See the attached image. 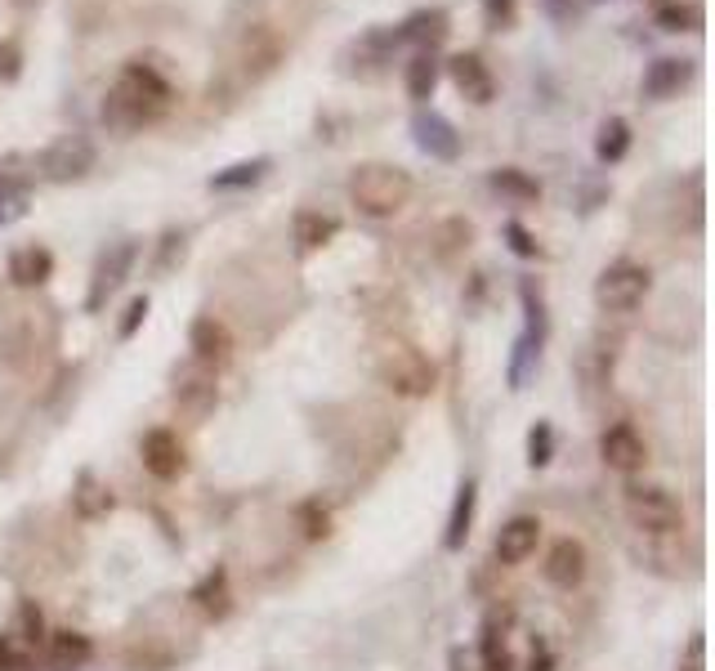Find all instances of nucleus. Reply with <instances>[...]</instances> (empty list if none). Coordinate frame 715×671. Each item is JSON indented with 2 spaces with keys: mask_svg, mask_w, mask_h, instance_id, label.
Segmentation results:
<instances>
[{
  "mask_svg": "<svg viewBox=\"0 0 715 671\" xmlns=\"http://www.w3.org/2000/svg\"><path fill=\"white\" fill-rule=\"evenodd\" d=\"M483 667L487 671H514V658H510V649H506V641H501V631L487 622V631H483Z\"/></svg>",
  "mask_w": 715,
  "mask_h": 671,
  "instance_id": "nucleus-30",
  "label": "nucleus"
},
{
  "mask_svg": "<svg viewBox=\"0 0 715 671\" xmlns=\"http://www.w3.org/2000/svg\"><path fill=\"white\" fill-rule=\"evenodd\" d=\"M595 153H599V162H609V166H617L626 153H630V126L622 122V117H609L604 126H599V139H595Z\"/></svg>",
  "mask_w": 715,
  "mask_h": 671,
  "instance_id": "nucleus-25",
  "label": "nucleus"
},
{
  "mask_svg": "<svg viewBox=\"0 0 715 671\" xmlns=\"http://www.w3.org/2000/svg\"><path fill=\"white\" fill-rule=\"evenodd\" d=\"M18 72H23V54L14 41H0V81H18Z\"/></svg>",
  "mask_w": 715,
  "mask_h": 671,
  "instance_id": "nucleus-35",
  "label": "nucleus"
},
{
  "mask_svg": "<svg viewBox=\"0 0 715 671\" xmlns=\"http://www.w3.org/2000/svg\"><path fill=\"white\" fill-rule=\"evenodd\" d=\"M483 14H487V27H493V31H506V27H514L519 5H514V0H483Z\"/></svg>",
  "mask_w": 715,
  "mask_h": 671,
  "instance_id": "nucleus-31",
  "label": "nucleus"
},
{
  "mask_svg": "<svg viewBox=\"0 0 715 671\" xmlns=\"http://www.w3.org/2000/svg\"><path fill=\"white\" fill-rule=\"evenodd\" d=\"M0 219H5V198H0Z\"/></svg>",
  "mask_w": 715,
  "mask_h": 671,
  "instance_id": "nucleus-41",
  "label": "nucleus"
},
{
  "mask_svg": "<svg viewBox=\"0 0 715 671\" xmlns=\"http://www.w3.org/2000/svg\"><path fill=\"white\" fill-rule=\"evenodd\" d=\"M546 582L559 586V591H573L586 582V546L577 537H559L550 550H546V565H541Z\"/></svg>",
  "mask_w": 715,
  "mask_h": 671,
  "instance_id": "nucleus-14",
  "label": "nucleus"
},
{
  "mask_svg": "<svg viewBox=\"0 0 715 671\" xmlns=\"http://www.w3.org/2000/svg\"><path fill=\"white\" fill-rule=\"evenodd\" d=\"M653 291V269L639 259H613V265L595 278V305L604 314H635Z\"/></svg>",
  "mask_w": 715,
  "mask_h": 671,
  "instance_id": "nucleus-5",
  "label": "nucleus"
},
{
  "mask_svg": "<svg viewBox=\"0 0 715 671\" xmlns=\"http://www.w3.org/2000/svg\"><path fill=\"white\" fill-rule=\"evenodd\" d=\"M188 350H193V358L206 367H224L233 358V336L215 314H202L193 327H188Z\"/></svg>",
  "mask_w": 715,
  "mask_h": 671,
  "instance_id": "nucleus-15",
  "label": "nucleus"
},
{
  "mask_svg": "<svg viewBox=\"0 0 715 671\" xmlns=\"http://www.w3.org/2000/svg\"><path fill=\"white\" fill-rule=\"evenodd\" d=\"M94 170V143L86 135H63L41 153V175L50 183H72Z\"/></svg>",
  "mask_w": 715,
  "mask_h": 671,
  "instance_id": "nucleus-7",
  "label": "nucleus"
},
{
  "mask_svg": "<svg viewBox=\"0 0 715 671\" xmlns=\"http://www.w3.org/2000/svg\"><path fill=\"white\" fill-rule=\"evenodd\" d=\"M537 542H541V519L537 515H514V519H506V524L497 529L493 555H497V565L514 569V565H523V559H533Z\"/></svg>",
  "mask_w": 715,
  "mask_h": 671,
  "instance_id": "nucleus-12",
  "label": "nucleus"
},
{
  "mask_svg": "<svg viewBox=\"0 0 715 671\" xmlns=\"http://www.w3.org/2000/svg\"><path fill=\"white\" fill-rule=\"evenodd\" d=\"M506 238H510V251H514V255H523V259H537V255H541L537 238H533L528 229H523L519 219H510V224H506Z\"/></svg>",
  "mask_w": 715,
  "mask_h": 671,
  "instance_id": "nucleus-32",
  "label": "nucleus"
},
{
  "mask_svg": "<svg viewBox=\"0 0 715 671\" xmlns=\"http://www.w3.org/2000/svg\"><path fill=\"white\" fill-rule=\"evenodd\" d=\"M411 135H417V148L425 157H434V162H457L461 157V135H457V126H451L443 112H434V107H421L417 117H411Z\"/></svg>",
  "mask_w": 715,
  "mask_h": 671,
  "instance_id": "nucleus-11",
  "label": "nucleus"
},
{
  "mask_svg": "<svg viewBox=\"0 0 715 671\" xmlns=\"http://www.w3.org/2000/svg\"><path fill=\"white\" fill-rule=\"evenodd\" d=\"M657 23H662L666 31H689L693 14H689L685 5H662V10H657Z\"/></svg>",
  "mask_w": 715,
  "mask_h": 671,
  "instance_id": "nucleus-36",
  "label": "nucleus"
},
{
  "mask_svg": "<svg viewBox=\"0 0 715 671\" xmlns=\"http://www.w3.org/2000/svg\"><path fill=\"white\" fill-rule=\"evenodd\" d=\"M50 274H54V255L46 246L31 242V246H18L10 255V282L14 287H41Z\"/></svg>",
  "mask_w": 715,
  "mask_h": 671,
  "instance_id": "nucleus-18",
  "label": "nucleus"
},
{
  "mask_svg": "<svg viewBox=\"0 0 715 671\" xmlns=\"http://www.w3.org/2000/svg\"><path fill=\"white\" fill-rule=\"evenodd\" d=\"M282 59H286V46H282L278 27H269V23H251V27L242 31V41H238V63H242V77H246L251 86L269 81L273 72L282 67Z\"/></svg>",
  "mask_w": 715,
  "mask_h": 671,
  "instance_id": "nucleus-6",
  "label": "nucleus"
},
{
  "mask_svg": "<svg viewBox=\"0 0 715 671\" xmlns=\"http://www.w3.org/2000/svg\"><path fill=\"white\" fill-rule=\"evenodd\" d=\"M135 259H139V242H117V246H107V251L99 255L94 278H90V295H86V309H90V314H99V309L107 305V295L130 278Z\"/></svg>",
  "mask_w": 715,
  "mask_h": 671,
  "instance_id": "nucleus-8",
  "label": "nucleus"
},
{
  "mask_svg": "<svg viewBox=\"0 0 715 671\" xmlns=\"http://www.w3.org/2000/svg\"><path fill=\"white\" fill-rule=\"evenodd\" d=\"M265 170H269V157H251V162H233L229 170H219V175H210V189H219V193H233V189H251V183H259V179H265Z\"/></svg>",
  "mask_w": 715,
  "mask_h": 671,
  "instance_id": "nucleus-24",
  "label": "nucleus"
},
{
  "mask_svg": "<svg viewBox=\"0 0 715 671\" xmlns=\"http://www.w3.org/2000/svg\"><path fill=\"white\" fill-rule=\"evenodd\" d=\"M550 443H554V430H550L546 421H537L533 434H528V461H533V466H546V461H550Z\"/></svg>",
  "mask_w": 715,
  "mask_h": 671,
  "instance_id": "nucleus-33",
  "label": "nucleus"
},
{
  "mask_svg": "<svg viewBox=\"0 0 715 671\" xmlns=\"http://www.w3.org/2000/svg\"><path fill=\"white\" fill-rule=\"evenodd\" d=\"M680 671H706V641H702V631L685 645V658H680Z\"/></svg>",
  "mask_w": 715,
  "mask_h": 671,
  "instance_id": "nucleus-37",
  "label": "nucleus"
},
{
  "mask_svg": "<svg viewBox=\"0 0 715 671\" xmlns=\"http://www.w3.org/2000/svg\"><path fill=\"white\" fill-rule=\"evenodd\" d=\"M474 242V229H470V219H447L443 229H438V255L451 259L457 251H465Z\"/></svg>",
  "mask_w": 715,
  "mask_h": 671,
  "instance_id": "nucleus-29",
  "label": "nucleus"
},
{
  "mask_svg": "<svg viewBox=\"0 0 715 671\" xmlns=\"http://www.w3.org/2000/svg\"><path fill=\"white\" fill-rule=\"evenodd\" d=\"M295 242H299V251H318V246H327L335 233H341V219L335 215H322V211H295Z\"/></svg>",
  "mask_w": 715,
  "mask_h": 671,
  "instance_id": "nucleus-19",
  "label": "nucleus"
},
{
  "mask_svg": "<svg viewBox=\"0 0 715 671\" xmlns=\"http://www.w3.org/2000/svg\"><path fill=\"white\" fill-rule=\"evenodd\" d=\"M443 36H447V14L443 10H421V14H411L398 27V41H411V46H421V50H434Z\"/></svg>",
  "mask_w": 715,
  "mask_h": 671,
  "instance_id": "nucleus-20",
  "label": "nucleus"
},
{
  "mask_svg": "<svg viewBox=\"0 0 715 671\" xmlns=\"http://www.w3.org/2000/svg\"><path fill=\"white\" fill-rule=\"evenodd\" d=\"M50 654H54L59 667H81L90 658V636H81V631H54Z\"/></svg>",
  "mask_w": 715,
  "mask_h": 671,
  "instance_id": "nucleus-26",
  "label": "nucleus"
},
{
  "mask_svg": "<svg viewBox=\"0 0 715 671\" xmlns=\"http://www.w3.org/2000/svg\"><path fill=\"white\" fill-rule=\"evenodd\" d=\"M23 631H27V641H31V645H36V641H46V636H41V631H46V626H41V613H36L31 605H23Z\"/></svg>",
  "mask_w": 715,
  "mask_h": 671,
  "instance_id": "nucleus-39",
  "label": "nucleus"
},
{
  "mask_svg": "<svg viewBox=\"0 0 715 671\" xmlns=\"http://www.w3.org/2000/svg\"><path fill=\"white\" fill-rule=\"evenodd\" d=\"M375 377H381V385H390L398 398H425L434 390V363L411 341H403V336H390V341L375 350Z\"/></svg>",
  "mask_w": 715,
  "mask_h": 671,
  "instance_id": "nucleus-3",
  "label": "nucleus"
},
{
  "mask_svg": "<svg viewBox=\"0 0 715 671\" xmlns=\"http://www.w3.org/2000/svg\"><path fill=\"white\" fill-rule=\"evenodd\" d=\"M622 510L630 519V529L649 533V537H671L685 529V506L662 483H630L622 493Z\"/></svg>",
  "mask_w": 715,
  "mask_h": 671,
  "instance_id": "nucleus-4",
  "label": "nucleus"
},
{
  "mask_svg": "<svg viewBox=\"0 0 715 671\" xmlns=\"http://www.w3.org/2000/svg\"><path fill=\"white\" fill-rule=\"evenodd\" d=\"M693 77V63L689 59H653L649 72H644V99H671V94H680Z\"/></svg>",
  "mask_w": 715,
  "mask_h": 671,
  "instance_id": "nucleus-17",
  "label": "nucleus"
},
{
  "mask_svg": "<svg viewBox=\"0 0 715 671\" xmlns=\"http://www.w3.org/2000/svg\"><path fill=\"white\" fill-rule=\"evenodd\" d=\"M599 461H604L609 470H617V474H635L649 461V443L635 426L617 421V426H609L604 434H599Z\"/></svg>",
  "mask_w": 715,
  "mask_h": 671,
  "instance_id": "nucleus-10",
  "label": "nucleus"
},
{
  "mask_svg": "<svg viewBox=\"0 0 715 671\" xmlns=\"http://www.w3.org/2000/svg\"><path fill=\"white\" fill-rule=\"evenodd\" d=\"M299 524H305V537H327V524H331V519H327V510L318 506V502H305V506H299Z\"/></svg>",
  "mask_w": 715,
  "mask_h": 671,
  "instance_id": "nucleus-34",
  "label": "nucleus"
},
{
  "mask_svg": "<svg viewBox=\"0 0 715 671\" xmlns=\"http://www.w3.org/2000/svg\"><path fill=\"white\" fill-rule=\"evenodd\" d=\"M170 107H175V86H170L166 72L157 63H148V59H130L117 72L107 99H103V122L112 130L130 135V130H143V126L162 122Z\"/></svg>",
  "mask_w": 715,
  "mask_h": 671,
  "instance_id": "nucleus-1",
  "label": "nucleus"
},
{
  "mask_svg": "<svg viewBox=\"0 0 715 671\" xmlns=\"http://www.w3.org/2000/svg\"><path fill=\"white\" fill-rule=\"evenodd\" d=\"M411 175L394 162H362L349 175V202L367 215V219H394L407 202H411Z\"/></svg>",
  "mask_w": 715,
  "mask_h": 671,
  "instance_id": "nucleus-2",
  "label": "nucleus"
},
{
  "mask_svg": "<svg viewBox=\"0 0 715 671\" xmlns=\"http://www.w3.org/2000/svg\"><path fill=\"white\" fill-rule=\"evenodd\" d=\"M143 318H148V295H139V301H130V309H126V322H122V336H135Z\"/></svg>",
  "mask_w": 715,
  "mask_h": 671,
  "instance_id": "nucleus-38",
  "label": "nucleus"
},
{
  "mask_svg": "<svg viewBox=\"0 0 715 671\" xmlns=\"http://www.w3.org/2000/svg\"><path fill=\"white\" fill-rule=\"evenodd\" d=\"M474 502H478V489H474V483H461L457 506H451V519H447V533H443V546L447 550H461L465 546L470 524H474Z\"/></svg>",
  "mask_w": 715,
  "mask_h": 671,
  "instance_id": "nucleus-22",
  "label": "nucleus"
},
{
  "mask_svg": "<svg viewBox=\"0 0 715 671\" xmlns=\"http://www.w3.org/2000/svg\"><path fill=\"white\" fill-rule=\"evenodd\" d=\"M170 398L183 407L188 417H206L210 407H215V398H219V385H215V367H206V363H183L179 371H175V385H170Z\"/></svg>",
  "mask_w": 715,
  "mask_h": 671,
  "instance_id": "nucleus-9",
  "label": "nucleus"
},
{
  "mask_svg": "<svg viewBox=\"0 0 715 671\" xmlns=\"http://www.w3.org/2000/svg\"><path fill=\"white\" fill-rule=\"evenodd\" d=\"M72 506H77V515H81V519H99V515H107V510H112V493H107V489H99V483H94L90 474H81L77 493H72Z\"/></svg>",
  "mask_w": 715,
  "mask_h": 671,
  "instance_id": "nucleus-27",
  "label": "nucleus"
},
{
  "mask_svg": "<svg viewBox=\"0 0 715 671\" xmlns=\"http://www.w3.org/2000/svg\"><path fill=\"white\" fill-rule=\"evenodd\" d=\"M139 453H143V470L153 474V479H179L183 474V443L166 426L148 430L143 443H139Z\"/></svg>",
  "mask_w": 715,
  "mask_h": 671,
  "instance_id": "nucleus-13",
  "label": "nucleus"
},
{
  "mask_svg": "<svg viewBox=\"0 0 715 671\" xmlns=\"http://www.w3.org/2000/svg\"><path fill=\"white\" fill-rule=\"evenodd\" d=\"M14 5H18V10H31V5H41V0H14Z\"/></svg>",
  "mask_w": 715,
  "mask_h": 671,
  "instance_id": "nucleus-40",
  "label": "nucleus"
},
{
  "mask_svg": "<svg viewBox=\"0 0 715 671\" xmlns=\"http://www.w3.org/2000/svg\"><path fill=\"white\" fill-rule=\"evenodd\" d=\"M487 183L501 193V198H510V202H537L541 198V183L528 175V170H519V166H501V170H493L487 175Z\"/></svg>",
  "mask_w": 715,
  "mask_h": 671,
  "instance_id": "nucleus-23",
  "label": "nucleus"
},
{
  "mask_svg": "<svg viewBox=\"0 0 715 671\" xmlns=\"http://www.w3.org/2000/svg\"><path fill=\"white\" fill-rule=\"evenodd\" d=\"M193 600L206 609V613H224V609H229V578H224V569H215L197 591H193Z\"/></svg>",
  "mask_w": 715,
  "mask_h": 671,
  "instance_id": "nucleus-28",
  "label": "nucleus"
},
{
  "mask_svg": "<svg viewBox=\"0 0 715 671\" xmlns=\"http://www.w3.org/2000/svg\"><path fill=\"white\" fill-rule=\"evenodd\" d=\"M438 77H443V63H438V54H434V50L411 54V63H407V94L417 99V103L434 99V86H438Z\"/></svg>",
  "mask_w": 715,
  "mask_h": 671,
  "instance_id": "nucleus-21",
  "label": "nucleus"
},
{
  "mask_svg": "<svg viewBox=\"0 0 715 671\" xmlns=\"http://www.w3.org/2000/svg\"><path fill=\"white\" fill-rule=\"evenodd\" d=\"M447 77L451 86H457L470 103H493L497 99V81H493V72H487V63L478 54H451L447 59Z\"/></svg>",
  "mask_w": 715,
  "mask_h": 671,
  "instance_id": "nucleus-16",
  "label": "nucleus"
}]
</instances>
